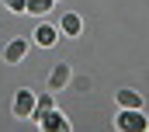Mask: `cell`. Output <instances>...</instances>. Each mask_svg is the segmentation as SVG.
<instances>
[{"label":"cell","instance_id":"3","mask_svg":"<svg viewBox=\"0 0 149 132\" xmlns=\"http://www.w3.org/2000/svg\"><path fill=\"white\" fill-rule=\"evenodd\" d=\"M14 115H17V118H31V115H35V91L21 87V91L14 94Z\"/></svg>","mask_w":149,"mask_h":132},{"label":"cell","instance_id":"2","mask_svg":"<svg viewBox=\"0 0 149 132\" xmlns=\"http://www.w3.org/2000/svg\"><path fill=\"white\" fill-rule=\"evenodd\" d=\"M31 118L42 125V132H73L70 122H66V115H59L56 108H49V111H42V115H31Z\"/></svg>","mask_w":149,"mask_h":132},{"label":"cell","instance_id":"7","mask_svg":"<svg viewBox=\"0 0 149 132\" xmlns=\"http://www.w3.org/2000/svg\"><path fill=\"white\" fill-rule=\"evenodd\" d=\"M114 98H118L121 108H142V94H135V91H128V87H125V91H118Z\"/></svg>","mask_w":149,"mask_h":132},{"label":"cell","instance_id":"8","mask_svg":"<svg viewBox=\"0 0 149 132\" xmlns=\"http://www.w3.org/2000/svg\"><path fill=\"white\" fill-rule=\"evenodd\" d=\"M59 28H63V35H70V38H73V35H80L83 25H80V18H76V14L66 11V14H63V21H59Z\"/></svg>","mask_w":149,"mask_h":132},{"label":"cell","instance_id":"4","mask_svg":"<svg viewBox=\"0 0 149 132\" xmlns=\"http://www.w3.org/2000/svg\"><path fill=\"white\" fill-rule=\"evenodd\" d=\"M70 80H73V70H70L66 63H56L52 73H49V91H63Z\"/></svg>","mask_w":149,"mask_h":132},{"label":"cell","instance_id":"10","mask_svg":"<svg viewBox=\"0 0 149 132\" xmlns=\"http://www.w3.org/2000/svg\"><path fill=\"white\" fill-rule=\"evenodd\" d=\"M3 4H7L10 11H21V14H24V4H28V0H3Z\"/></svg>","mask_w":149,"mask_h":132},{"label":"cell","instance_id":"1","mask_svg":"<svg viewBox=\"0 0 149 132\" xmlns=\"http://www.w3.org/2000/svg\"><path fill=\"white\" fill-rule=\"evenodd\" d=\"M118 132H149V118L142 115V108H121L114 118Z\"/></svg>","mask_w":149,"mask_h":132},{"label":"cell","instance_id":"9","mask_svg":"<svg viewBox=\"0 0 149 132\" xmlns=\"http://www.w3.org/2000/svg\"><path fill=\"white\" fill-rule=\"evenodd\" d=\"M49 7H52V0H28V4H24V14H35V18H42Z\"/></svg>","mask_w":149,"mask_h":132},{"label":"cell","instance_id":"6","mask_svg":"<svg viewBox=\"0 0 149 132\" xmlns=\"http://www.w3.org/2000/svg\"><path fill=\"white\" fill-rule=\"evenodd\" d=\"M35 42L42 45V49H52V45L59 42V35H56L52 25H38V28H35Z\"/></svg>","mask_w":149,"mask_h":132},{"label":"cell","instance_id":"5","mask_svg":"<svg viewBox=\"0 0 149 132\" xmlns=\"http://www.w3.org/2000/svg\"><path fill=\"white\" fill-rule=\"evenodd\" d=\"M24 56H28V38H10L3 45V59L7 63H21Z\"/></svg>","mask_w":149,"mask_h":132}]
</instances>
